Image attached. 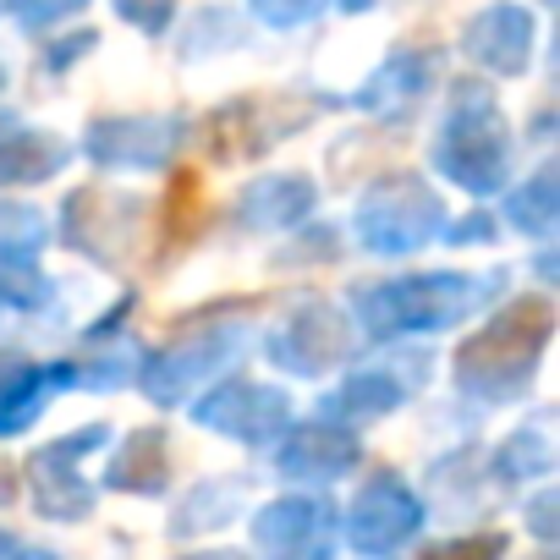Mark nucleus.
I'll list each match as a JSON object with an SVG mask.
<instances>
[{"mask_svg": "<svg viewBox=\"0 0 560 560\" xmlns=\"http://www.w3.org/2000/svg\"><path fill=\"white\" fill-rule=\"evenodd\" d=\"M500 280H472V275H407V280H380V287L358 292V314L374 336H429V330H451L456 319H467L478 308L483 292H494Z\"/></svg>", "mask_w": 560, "mask_h": 560, "instance_id": "1", "label": "nucleus"}, {"mask_svg": "<svg viewBox=\"0 0 560 560\" xmlns=\"http://www.w3.org/2000/svg\"><path fill=\"white\" fill-rule=\"evenodd\" d=\"M549 325H555V314H549V303H538V298H522L516 308H505L500 319H489V325L478 330V341H472V347L462 352V363H456L462 390L478 396V401H500V396H511L516 385H527V374H533L538 358H544Z\"/></svg>", "mask_w": 560, "mask_h": 560, "instance_id": "2", "label": "nucleus"}, {"mask_svg": "<svg viewBox=\"0 0 560 560\" xmlns=\"http://www.w3.org/2000/svg\"><path fill=\"white\" fill-rule=\"evenodd\" d=\"M434 171L467 192H494L511 171V132L489 89H462L434 138Z\"/></svg>", "mask_w": 560, "mask_h": 560, "instance_id": "3", "label": "nucleus"}, {"mask_svg": "<svg viewBox=\"0 0 560 560\" xmlns=\"http://www.w3.org/2000/svg\"><path fill=\"white\" fill-rule=\"evenodd\" d=\"M445 209L440 198L429 192V182L418 176H390L380 182L363 209H358V236L374 247V253H418L434 231H440Z\"/></svg>", "mask_w": 560, "mask_h": 560, "instance_id": "4", "label": "nucleus"}, {"mask_svg": "<svg viewBox=\"0 0 560 560\" xmlns=\"http://www.w3.org/2000/svg\"><path fill=\"white\" fill-rule=\"evenodd\" d=\"M418 527H423V500H418L396 472L369 478V483L352 494L347 516H341V538H347L358 555H374V560H380V555H396L401 544H412Z\"/></svg>", "mask_w": 560, "mask_h": 560, "instance_id": "5", "label": "nucleus"}, {"mask_svg": "<svg viewBox=\"0 0 560 560\" xmlns=\"http://www.w3.org/2000/svg\"><path fill=\"white\" fill-rule=\"evenodd\" d=\"M341 538V511L319 494H280L253 516V549L264 560H330Z\"/></svg>", "mask_w": 560, "mask_h": 560, "instance_id": "6", "label": "nucleus"}, {"mask_svg": "<svg viewBox=\"0 0 560 560\" xmlns=\"http://www.w3.org/2000/svg\"><path fill=\"white\" fill-rule=\"evenodd\" d=\"M242 325H214L209 336H192V341H176V347H165V352H154L149 363H143V390L154 396V401H187L192 390H203L236 352H242Z\"/></svg>", "mask_w": 560, "mask_h": 560, "instance_id": "7", "label": "nucleus"}, {"mask_svg": "<svg viewBox=\"0 0 560 560\" xmlns=\"http://www.w3.org/2000/svg\"><path fill=\"white\" fill-rule=\"evenodd\" d=\"M94 445H105V429H83V434H67V440L34 451V462H28V494H34V505L50 522H78V516L94 511V489L78 472V462Z\"/></svg>", "mask_w": 560, "mask_h": 560, "instance_id": "8", "label": "nucleus"}, {"mask_svg": "<svg viewBox=\"0 0 560 560\" xmlns=\"http://www.w3.org/2000/svg\"><path fill=\"white\" fill-rule=\"evenodd\" d=\"M192 418H198L203 429L225 434V440L264 445V440H275V434H287L292 401L280 396L275 385H220V390H209V396L192 407Z\"/></svg>", "mask_w": 560, "mask_h": 560, "instance_id": "9", "label": "nucleus"}, {"mask_svg": "<svg viewBox=\"0 0 560 560\" xmlns=\"http://www.w3.org/2000/svg\"><path fill=\"white\" fill-rule=\"evenodd\" d=\"M269 358L280 369L303 374V380L330 374L347 358V325H341V314L325 308V303H303L298 314H287V325L269 336Z\"/></svg>", "mask_w": 560, "mask_h": 560, "instance_id": "10", "label": "nucleus"}, {"mask_svg": "<svg viewBox=\"0 0 560 560\" xmlns=\"http://www.w3.org/2000/svg\"><path fill=\"white\" fill-rule=\"evenodd\" d=\"M176 143H182L176 121H100L83 154L105 171H160Z\"/></svg>", "mask_w": 560, "mask_h": 560, "instance_id": "11", "label": "nucleus"}, {"mask_svg": "<svg viewBox=\"0 0 560 560\" xmlns=\"http://www.w3.org/2000/svg\"><path fill=\"white\" fill-rule=\"evenodd\" d=\"M358 456H363V445H358V434L347 423L341 429L336 423H308V429H292L287 434L275 467L287 472V478H298V483H330V478L352 472Z\"/></svg>", "mask_w": 560, "mask_h": 560, "instance_id": "12", "label": "nucleus"}, {"mask_svg": "<svg viewBox=\"0 0 560 560\" xmlns=\"http://www.w3.org/2000/svg\"><path fill=\"white\" fill-rule=\"evenodd\" d=\"M467 56L489 72H522L533 50V18L522 7H489L467 23Z\"/></svg>", "mask_w": 560, "mask_h": 560, "instance_id": "13", "label": "nucleus"}, {"mask_svg": "<svg viewBox=\"0 0 560 560\" xmlns=\"http://www.w3.org/2000/svg\"><path fill=\"white\" fill-rule=\"evenodd\" d=\"M67 154H72L67 138H50V132L18 127V121L0 127V182H7V187L12 182H45V176H56L67 165Z\"/></svg>", "mask_w": 560, "mask_h": 560, "instance_id": "14", "label": "nucleus"}, {"mask_svg": "<svg viewBox=\"0 0 560 560\" xmlns=\"http://www.w3.org/2000/svg\"><path fill=\"white\" fill-rule=\"evenodd\" d=\"M407 401V385L396 380V374H385V369H363V374H352L336 396H325V418L330 423H374V418H385V412H396Z\"/></svg>", "mask_w": 560, "mask_h": 560, "instance_id": "15", "label": "nucleus"}, {"mask_svg": "<svg viewBox=\"0 0 560 560\" xmlns=\"http://www.w3.org/2000/svg\"><path fill=\"white\" fill-rule=\"evenodd\" d=\"M236 209L247 225H292L314 209V182L308 176H258Z\"/></svg>", "mask_w": 560, "mask_h": 560, "instance_id": "16", "label": "nucleus"}, {"mask_svg": "<svg viewBox=\"0 0 560 560\" xmlns=\"http://www.w3.org/2000/svg\"><path fill=\"white\" fill-rule=\"evenodd\" d=\"M165 478H171V451H165V434H154V429L127 434V445H121V451H116V462H110V489H127V494H154V489H165Z\"/></svg>", "mask_w": 560, "mask_h": 560, "instance_id": "17", "label": "nucleus"}, {"mask_svg": "<svg viewBox=\"0 0 560 560\" xmlns=\"http://www.w3.org/2000/svg\"><path fill=\"white\" fill-rule=\"evenodd\" d=\"M50 390H56V374L50 369H34V363L0 369V434H23L45 412Z\"/></svg>", "mask_w": 560, "mask_h": 560, "instance_id": "18", "label": "nucleus"}, {"mask_svg": "<svg viewBox=\"0 0 560 560\" xmlns=\"http://www.w3.org/2000/svg\"><path fill=\"white\" fill-rule=\"evenodd\" d=\"M429 78H434V56H423V50L396 56V61L374 78V89L363 94V105H369V110H401V105H412V100L423 94Z\"/></svg>", "mask_w": 560, "mask_h": 560, "instance_id": "19", "label": "nucleus"}, {"mask_svg": "<svg viewBox=\"0 0 560 560\" xmlns=\"http://www.w3.org/2000/svg\"><path fill=\"white\" fill-rule=\"evenodd\" d=\"M549 462H555V445H549L544 423H527V429H516V434L500 445V456H494V478H505V483L544 478Z\"/></svg>", "mask_w": 560, "mask_h": 560, "instance_id": "20", "label": "nucleus"}, {"mask_svg": "<svg viewBox=\"0 0 560 560\" xmlns=\"http://www.w3.org/2000/svg\"><path fill=\"white\" fill-rule=\"evenodd\" d=\"M555 214H560V198H555V171H538L533 182H522V187L511 192V225H516V231L544 236V231H555Z\"/></svg>", "mask_w": 560, "mask_h": 560, "instance_id": "21", "label": "nucleus"}, {"mask_svg": "<svg viewBox=\"0 0 560 560\" xmlns=\"http://www.w3.org/2000/svg\"><path fill=\"white\" fill-rule=\"evenodd\" d=\"M500 555H505V533H472V538L429 544L418 560H500Z\"/></svg>", "mask_w": 560, "mask_h": 560, "instance_id": "22", "label": "nucleus"}, {"mask_svg": "<svg viewBox=\"0 0 560 560\" xmlns=\"http://www.w3.org/2000/svg\"><path fill=\"white\" fill-rule=\"evenodd\" d=\"M171 12H176V0H116V18H127L143 34H160L171 23Z\"/></svg>", "mask_w": 560, "mask_h": 560, "instance_id": "23", "label": "nucleus"}, {"mask_svg": "<svg viewBox=\"0 0 560 560\" xmlns=\"http://www.w3.org/2000/svg\"><path fill=\"white\" fill-rule=\"evenodd\" d=\"M319 7H325V0H253V12H258L264 23H275V28H298V23H308Z\"/></svg>", "mask_w": 560, "mask_h": 560, "instance_id": "24", "label": "nucleus"}, {"mask_svg": "<svg viewBox=\"0 0 560 560\" xmlns=\"http://www.w3.org/2000/svg\"><path fill=\"white\" fill-rule=\"evenodd\" d=\"M83 0H12V12L28 23V28H45V23H56V18H67V12H78Z\"/></svg>", "mask_w": 560, "mask_h": 560, "instance_id": "25", "label": "nucleus"}, {"mask_svg": "<svg viewBox=\"0 0 560 560\" xmlns=\"http://www.w3.org/2000/svg\"><path fill=\"white\" fill-rule=\"evenodd\" d=\"M0 560H61L56 549H34L28 538H18V533H0Z\"/></svg>", "mask_w": 560, "mask_h": 560, "instance_id": "26", "label": "nucleus"}, {"mask_svg": "<svg viewBox=\"0 0 560 560\" xmlns=\"http://www.w3.org/2000/svg\"><path fill=\"white\" fill-rule=\"evenodd\" d=\"M549 505H555V494L544 489V494H538V505H533V533H538V538H555V522H549Z\"/></svg>", "mask_w": 560, "mask_h": 560, "instance_id": "27", "label": "nucleus"}, {"mask_svg": "<svg viewBox=\"0 0 560 560\" xmlns=\"http://www.w3.org/2000/svg\"><path fill=\"white\" fill-rule=\"evenodd\" d=\"M341 7H347V12H363V7H374V0H341Z\"/></svg>", "mask_w": 560, "mask_h": 560, "instance_id": "28", "label": "nucleus"}]
</instances>
